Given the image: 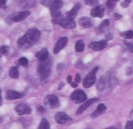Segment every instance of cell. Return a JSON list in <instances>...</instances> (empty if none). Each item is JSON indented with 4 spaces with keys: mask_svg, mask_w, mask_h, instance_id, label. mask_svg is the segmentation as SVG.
Segmentation results:
<instances>
[{
    "mask_svg": "<svg viewBox=\"0 0 133 129\" xmlns=\"http://www.w3.org/2000/svg\"><path fill=\"white\" fill-rule=\"evenodd\" d=\"M30 14V11H27V10H25V11H23V12H16L14 14H12L9 18L11 19L12 21L15 22V23H17V22H20L23 19H25L26 17H28Z\"/></svg>",
    "mask_w": 133,
    "mask_h": 129,
    "instance_id": "cell-9",
    "label": "cell"
},
{
    "mask_svg": "<svg viewBox=\"0 0 133 129\" xmlns=\"http://www.w3.org/2000/svg\"><path fill=\"white\" fill-rule=\"evenodd\" d=\"M2 105V97H1V90H0V107Z\"/></svg>",
    "mask_w": 133,
    "mask_h": 129,
    "instance_id": "cell-40",
    "label": "cell"
},
{
    "mask_svg": "<svg viewBox=\"0 0 133 129\" xmlns=\"http://www.w3.org/2000/svg\"><path fill=\"white\" fill-rule=\"evenodd\" d=\"M67 43H68V37H60L55 45L54 51H53L54 54H58L60 51H62L66 46Z\"/></svg>",
    "mask_w": 133,
    "mask_h": 129,
    "instance_id": "cell-11",
    "label": "cell"
},
{
    "mask_svg": "<svg viewBox=\"0 0 133 129\" xmlns=\"http://www.w3.org/2000/svg\"><path fill=\"white\" fill-rule=\"evenodd\" d=\"M108 46V41L106 40H100V41H94L89 44V47L94 50V51H99L104 49Z\"/></svg>",
    "mask_w": 133,
    "mask_h": 129,
    "instance_id": "cell-10",
    "label": "cell"
},
{
    "mask_svg": "<svg viewBox=\"0 0 133 129\" xmlns=\"http://www.w3.org/2000/svg\"><path fill=\"white\" fill-rule=\"evenodd\" d=\"M37 111H40V112H44V108L43 107H37Z\"/></svg>",
    "mask_w": 133,
    "mask_h": 129,
    "instance_id": "cell-36",
    "label": "cell"
},
{
    "mask_svg": "<svg viewBox=\"0 0 133 129\" xmlns=\"http://www.w3.org/2000/svg\"><path fill=\"white\" fill-rule=\"evenodd\" d=\"M50 128V124L48 123V120L45 118H43L38 126V129H49Z\"/></svg>",
    "mask_w": 133,
    "mask_h": 129,
    "instance_id": "cell-24",
    "label": "cell"
},
{
    "mask_svg": "<svg viewBox=\"0 0 133 129\" xmlns=\"http://www.w3.org/2000/svg\"><path fill=\"white\" fill-rule=\"evenodd\" d=\"M35 56H36L37 58H38V60H39L40 62L44 61V60H46V59L48 58V56H49L48 51L47 48H43V49H41V51H37V52L36 53Z\"/></svg>",
    "mask_w": 133,
    "mask_h": 129,
    "instance_id": "cell-20",
    "label": "cell"
},
{
    "mask_svg": "<svg viewBox=\"0 0 133 129\" xmlns=\"http://www.w3.org/2000/svg\"><path fill=\"white\" fill-rule=\"evenodd\" d=\"M67 82L68 83H71V82H72V76H68V78H67Z\"/></svg>",
    "mask_w": 133,
    "mask_h": 129,
    "instance_id": "cell-39",
    "label": "cell"
},
{
    "mask_svg": "<svg viewBox=\"0 0 133 129\" xmlns=\"http://www.w3.org/2000/svg\"><path fill=\"white\" fill-rule=\"evenodd\" d=\"M85 48V43L83 40H78L75 44V50L76 52H82Z\"/></svg>",
    "mask_w": 133,
    "mask_h": 129,
    "instance_id": "cell-21",
    "label": "cell"
},
{
    "mask_svg": "<svg viewBox=\"0 0 133 129\" xmlns=\"http://www.w3.org/2000/svg\"><path fill=\"white\" fill-rule=\"evenodd\" d=\"M44 104L45 106L54 109V108H57L59 107L60 103L58 100V98L55 96V95H48L45 98H44Z\"/></svg>",
    "mask_w": 133,
    "mask_h": 129,
    "instance_id": "cell-7",
    "label": "cell"
},
{
    "mask_svg": "<svg viewBox=\"0 0 133 129\" xmlns=\"http://www.w3.org/2000/svg\"><path fill=\"white\" fill-rule=\"evenodd\" d=\"M121 36L123 37L125 39H132L133 38V31L132 30H128L121 33Z\"/></svg>",
    "mask_w": 133,
    "mask_h": 129,
    "instance_id": "cell-25",
    "label": "cell"
},
{
    "mask_svg": "<svg viewBox=\"0 0 133 129\" xmlns=\"http://www.w3.org/2000/svg\"><path fill=\"white\" fill-rule=\"evenodd\" d=\"M19 63L22 65V66H24V67H26L27 65H28V60L25 57H22L19 59Z\"/></svg>",
    "mask_w": 133,
    "mask_h": 129,
    "instance_id": "cell-29",
    "label": "cell"
},
{
    "mask_svg": "<svg viewBox=\"0 0 133 129\" xmlns=\"http://www.w3.org/2000/svg\"><path fill=\"white\" fill-rule=\"evenodd\" d=\"M5 3H6V0H0V7L2 9H5L6 8Z\"/></svg>",
    "mask_w": 133,
    "mask_h": 129,
    "instance_id": "cell-34",
    "label": "cell"
},
{
    "mask_svg": "<svg viewBox=\"0 0 133 129\" xmlns=\"http://www.w3.org/2000/svg\"><path fill=\"white\" fill-rule=\"evenodd\" d=\"M51 58H48L46 60L41 62V63L38 65L37 68V72L40 76L41 80L44 83L47 82L50 75H51Z\"/></svg>",
    "mask_w": 133,
    "mask_h": 129,
    "instance_id": "cell-2",
    "label": "cell"
},
{
    "mask_svg": "<svg viewBox=\"0 0 133 129\" xmlns=\"http://www.w3.org/2000/svg\"><path fill=\"white\" fill-rule=\"evenodd\" d=\"M94 22L92 19L89 17H81L79 19V24L83 28H90L93 26Z\"/></svg>",
    "mask_w": 133,
    "mask_h": 129,
    "instance_id": "cell-17",
    "label": "cell"
},
{
    "mask_svg": "<svg viewBox=\"0 0 133 129\" xmlns=\"http://www.w3.org/2000/svg\"><path fill=\"white\" fill-rule=\"evenodd\" d=\"M55 120L58 124L63 125V124H65L68 121H70L71 118L64 112H58L55 114Z\"/></svg>",
    "mask_w": 133,
    "mask_h": 129,
    "instance_id": "cell-13",
    "label": "cell"
},
{
    "mask_svg": "<svg viewBox=\"0 0 133 129\" xmlns=\"http://www.w3.org/2000/svg\"><path fill=\"white\" fill-rule=\"evenodd\" d=\"M117 3V1L116 0H108V2H107V7L110 9H112L115 5H116Z\"/></svg>",
    "mask_w": 133,
    "mask_h": 129,
    "instance_id": "cell-30",
    "label": "cell"
},
{
    "mask_svg": "<svg viewBox=\"0 0 133 129\" xmlns=\"http://www.w3.org/2000/svg\"><path fill=\"white\" fill-rule=\"evenodd\" d=\"M0 72H1V68H0Z\"/></svg>",
    "mask_w": 133,
    "mask_h": 129,
    "instance_id": "cell-41",
    "label": "cell"
},
{
    "mask_svg": "<svg viewBox=\"0 0 133 129\" xmlns=\"http://www.w3.org/2000/svg\"><path fill=\"white\" fill-rule=\"evenodd\" d=\"M16 2H17V4L23 7V8H27V7H30L32 6V0H16Z\"/></svg>",
    "mask_w": 133,
    "mask_h": 129,
    "instance_id": "cell-22",
    "label": "cell"
},
{
    "mask_svg": "<svg viewBox=\"0 0 133 129\" xmlns=\"http://www.w3.org/2000/svg\"><path fill=\"white\" fill-rule=\"evenodd\" d=\"M98 100H99V98H92V99H90V100L86 101L83 105H81V106L79 107V108L78 111H76V114H77V115H79V114H83V112H84L90 105H92L93 104H94L95 102H97Z\"/></svg>",
    "mask_w": 133,
    "mask_h": 129,
    "instance_id": "cell-15",
    "label": "cell"
},
{
    "mask_svg": "<svg viewBox=\"0 0 133 129\" xmlns=\"http://www.w3.org/2000/svg\"><path fill=\"white\" fill-rule=\"evenodd\" d=\"M105 9L104 5H97L92 10L90 11V15L93 17H98V18H102L104 14Z\"/></svg>",
    "mask_w": 133,
    "mask_h": 129,
    "instance_id": "cell-14",
    "label": "cell"
},
{
    "mask_svg": "<svg viewBox=\"0 0 133 129\" xmlns=\"http://www.w3.org/2000/svg\"><path fill=\"white\" fill-rule=\"evenodd\" d=\"M9 76L12 79H17L19 77V71L16 67H11L9 72Z\"/></svg>",
    "mask_w": 133,
    "mask_h": 129,
    "instance_id": "cell-23",
    "label": "cell"
},
{
    "mask_svg": "<svg viewBox=\"0 0 133 129\" xmlns=\"http://www.w3.org/2000/svg\"><path fill=\"white\" fill-rule=\"evenodd\" d=\"M99 0H85V3L86 5H89V6H97L98 5Z\"/></svg>",
    "mask_w": 133,
    "mask_h": 129,
    "instance_id": "cell-27",
    "label": "cell"
},
{
    "mask_svg": "<svg viewBox=\"0 0 133 129\" xmlns=\"http://www.w3.org/2000/svg\"><path fill=\"white\" fill-rule=\"evenodd\" d=\"M106 110H107L106 106H105L104 104H100L97 106V109L92 113L91 118H96L101 116V114H103L106 111Z\"/></svg>",
    "mask_w": 133,
    "mask_h": 129,
    "instance_id": "cell-19",
    "label": "cell"
},
{
    "mask_svg": "<svg viewBox=\"0 0 133 129\" xmlns=\"http://www.w3.org/2000/svg\"><path fill=\"white\" fill-rule=\"evenodd\" d=\"M53 23H56L64 29H73L76 27V23L73 20L69 19L68 18H65L62 15H59L58 16L53 18Z\"/></svg>",
    "mask_w": 133,
    "mask_h": 129,
    "instance_id": "cell-5",
    "label": "cell"
},
{
    "mask_svg": "<svg viewBox=\"0 0 133 129\" xmlns=\"http://www.w3.org/2000/svg\"><path fill=\"white\" fill-rule=\"evenodd\" d=\"M98 67L94 68L90 73H88L83 79V86L84 88H90L96 83V73L97 72Z\"/></svg>",
    "mask_w": 133,
    "mask_h": 129,
    "instance_id": "cell-6",
    "label": "cell"
},
{
    "mask_svg": "<svg viewBox=\"0 0 133 129\" xmlns=\"http://www.w3.org/2000/svg\"><path fill=\"white\" fill-rule=\"evenodd\" d=\"M64 86H65L64 83H60V86H58V90H61V89H62Z\"/></svg>",
    "mask_w": 133,
    "mask_h": 129,
    "instance_id": "cell-38",
    "label": "cell"
},
{
    "mask_svg": "<svg viewBox=\"0 0 133 129\" xmlns=\"http://www.w3.org/2000/svg\"><path fill=\"white\" fill-rule=\"evenodd\" d=\"M80 7H81V4L80 3L75 4V5L72 8V9L66 13V18H68L69 19L73 20L76 18V15H77Z\"/></svg>",
    "mask_w": 133,
    "mask_h": 129,
    "instance_id": "cell-16",
    "label": "cell"
},
{
    "mask_svg": "<svg viewBox=\"0 0 133 129\" xmlns=\"http://www.w3.org/2000/svg\"><path fill=\"white\" fill-rule=\"evenodd\" d=\"M41 3L50 9L53 18L61 15L60 9L63 5V2L61 0H41Z\"/></svg>",
    "mask_w": 133,
    "mask_h": 129,
    "instance_id": "cell-3",
    "label": "cell"
},
{
    "mask_svg": "<svg viewBox=\"0 0 133 129\" xmlns=\"http://www.w3.org/2000/svg\"><path fill=\"white\" fill-rule=\"evenodd\" d=\"M125 44L127 46V47L129 48V50L133 53V42H126V41H125Z\"/></svg>",
    "mask_w": 133,
    "mask_h": 129,
    "instance_id": "cell-32",
    "label": "cell"
},
{
    "mask_svg": "<svg viewBox=\"0 0 133 129\" xmlns=\"http://www.w3.org/2000/svg\"><path fill=\"white\" fill-rule=\"evenodd\" d=\"M109 24H110L109 20H108V19H104V20L101 23V26H100L101 30V31H104V30L109 26Z\"/></svg>",
    "mask_w": 133,
    "mask_h": 129,
    "instance_id": "cell-28",
    "label": "cell"
},
{
    "mask_svg": "<svg viewBox=\"0 0 133 129\" xmlns=\"http://www.w3.org/2000/svg\"><path fill=\"white\" fill-rule=\"evenodd\" d=\"M87 97V94L84 93V91L81 90H76L72 94H71V100H73L76 104H79L82 102L86 101Z\"/></svg>",
    "mask_w": 133,
    "mask_h": 129,
    "instance_id": "cell-8",
    "label": "cell"
},
{
    "mask_svg": "<svg viewBox=\"0 0 133 129\" xmlns=\"http://www.w3.org/2000/svg\"><path fill=\"white\" fill-rule=\"evenodd\" d=\"M80 81H81V77H80L79 74H76V83H79Z\"/></svg>",
    "mask_w": 133,
    "mask_h": 129,
    "instance_id": "cell-35",
    "label": "cell"
},
{
    "mask_svg": "<svg viewBox=\"0 0 133 129\" xmlns=\"http://www.w3.org/2000/svg\"><path fill=\"white\" fill-rule=\"evenodd\" d=\"M15 111L19 115L30 114L32 112L31 108L29 106H27L26 104H19L18 106H16V108H15Z\"/></svg>",
    "mask_w": 133,
    "mask_h": 129,
    "instance_id": "cell-12",
    "label": "cell"
},
{
    "mask_svg": "<svg viewBox=\"0 0 133 129\" xmlns=\"http://www.w3.org/2000/svg\"><path fill=\"white\" fill-rule=\"evenodd\" d=\"M116 1L118 2V1H119V0H116ZM131 2H132V0H122L121 6H122V8H126V7H128V6L130 5Z\"/></svg>",
    "mask_w": 133,
    "mask_h": 129,
    "instance_id": "cell-31",
    "label": "cell"
},
{
    "mask_svg": "<svg viewBox=\"0 0 133 129\" xmlns=\"http://www.w3.org/2000/svg\"><path fill=\"white\" fill-rule=\"evenodd\" d=\"M117 85H118V80L116 79V78H114V77L107 78L105 76H102L100 79V80L97 85V88L100 91H103L106 89V87L113 89Z\"/></svg>",
    "mask_w": 133,
    "mask_h": 129,
    "instance_id": "cell-4",
    "label": "cell"
},
{
    "mask_svg": "<svg viewBox=\"0 0 133 129\" xmlns=\"http://www.w3.org/2000/svg\"><path fill=\"white\" fill-rule=\"evenodd\" d=\"M23 97V96L22 93H20L19 92H16V91H14V90H8L6 92V94H5V98L7 100H9L20 99Z\"/></svg>",
    "mask_w": 133,
    "mask_h": 129,
    "instance_id": "cell-18",
    "label": "cell"
},
{
    "mask_svg": "<svg viewBox=\"0 0 133 129\" xmlns=\"http://www.w3.org/2000/svg\"><path fill=\"white\" fill-rule=\"evenodd\" d=\"M71 86H72L73 88H76V87H77V86H78V84H77V83H72V82H71Z\"/></svg>",
    "mask_w": 133,
    "mask_h": 129,
    "instance_id": "cell-37",
    "label": "cell"
},
{
    "mask_svg": "<svg viewBox=\"0 0 133 129\" xmlns=\"http://www.w3.org/2000/svg\"><path fill=\"white\" fill-rule=\"evenodd\" d=\"M125 128L126 129H133V120L132 121H129L126 123L125 125Z\"/></svg>",
    "mask_w": 133,
    "mask_h": 129,
    "instance_id": "cell-33",
    "label": "cell"
},
{
    "mask_svg": "<svg viewBox=\"0 0 133 129\" xmlns=\"http://www.w3.org/2000/svg\"><path fill=\"white\" fill-rule=\"evenodd\" d=\"M41 37V32L36 28H31L26 31V33L18 39V47L22 50H26L34 45Z\"/></svg>",
    "mask_w": 133,
    "mask_h": 129,
    "instance_id": "cell-1",
    "label": "cell"
},
{
    "mask_svg": "<svg viewBox=\"0 0 133 129\" xmlns=\"http://www.w3.org/2000/svg\"><path fill=\"white\" fill-rule=\"evenodd\" d=\"M9 51V47L5 45H2L0 47V54L2 55H7Z\"/></svg>",
    "mask_w": 133,
    "mask_h": 129,
    "instance_id": "cell-26",
    "label": "cell"
}]
</instances>
